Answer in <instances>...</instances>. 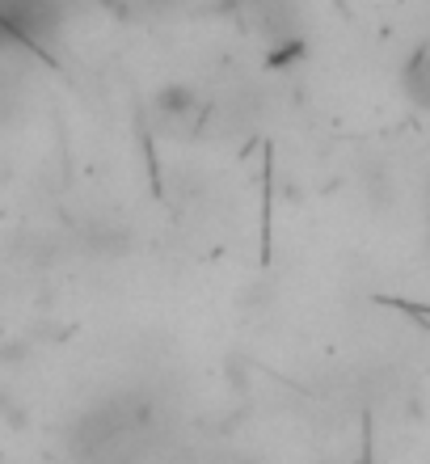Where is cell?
Returning <instances> with one entry per match:
<instances>
[{
  "label": "cell",
  "mask_w": 430,
  "mask_h": 464,
  "mask_svg": "<svg viewBox=\"0 0 430 464\" xmlns=\"http://www.w3.org/2000/svg\"><path fill=\"white\" fill-rule=\"evenodd\" d=\"M401 89L418 111H430V43L409 51L406 68H401Z\"/></svg>",
  "instance_id": "cell-1"
},
{
  "label": "cell",
  "mask_w": 430,
  "mask_h": 464,
  "mask_svg": "<svg viewBox=\"0 0 430 464\" xmlns=\"http://www.w3.org/2000/svg\"><path fill=\"white\" fill-rule=\"evenodd\" d=\"M157 111L165 114L169 122L190 119V114H198V93L190 85H165L157 93Z\"/></svg>",
  "instance_id": "cell-2"
}]
</instances>
